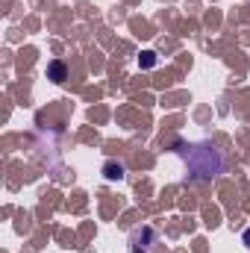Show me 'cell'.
<instances>
[{"instance_id":"obj_1","label":"cell","mask_w":250,"mask_h":253,"mask_svg":"<svg viewBox=\"0 0 250 253\" xmlns=\"http://www.w3.org/2000/svg\"><path fill=\"white\" fill-rule=\"evenodd\" d=\"M47 74H50V80H53V83H62V80H65V65L62 62H53L50 68H47Z\"/></svg>"},{"instance_id":"obj_3","label":"cell","mask_w":250,"mask_h":253,"mask_svg":"<svg viewBox=\"0 0 250 253\" xmlns=\"http://www.w3.org/2000/svg\"><path fill=\"white\" fill-rule=\"evenodd\" d=\"M138 65H141V68H153V65H156V53H153V50H144V53L138 56Z\"/></svg>"},{"instance_id":"obj_4","label":"cell","mask_w":250,"mask_h":253,"mask_svg":"<svg viewBox=\"0 0 250 253\" xmlns=\"http://www.w3.org/2000/svg\"><path fill=\"white\" fill-rule=\"evenodd\" d=\"M245 245L250 248V230H245Z\"/></svg>"},{"instance_id":"obj_2","label":"cell","mask_w":250,"mask_h":253,"mask_svg":"<svg viewBox=\"0 0 250 253\" xmlns=\"http://www.w3.org/2000/svg\"><path fill=\"white\" fill-rule=\"evenodd\" d=\"M103 171H106V177H109V180H121V177H124V165H115V162H109Z\"/></svg>"}]
</instances>
